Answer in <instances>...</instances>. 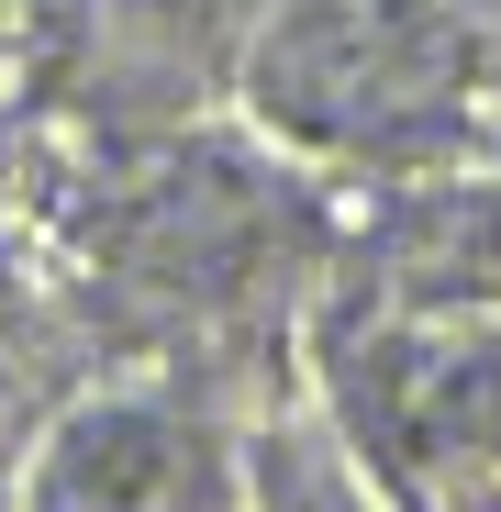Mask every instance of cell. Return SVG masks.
<instances>
[{"label": "cell", "mask_w": 501, "mask_h": 512, "mask_svg": "<svg viewBox=\"0 0 501 512\" xmlns=\"http://www.w3.org/2000/svg\"><path fill=\"white\" fill-rule=\"evenodd\" d=\"M234 446L179 401H78L23 457V512H234Z\"/></svg>", "instance_id": "3"}, {"label": "cell", "mask_w": 501, "mask_h": 512, "mask_svg": "<svg viewBox=\"0 0 501 512\" xmlns=\"http://www.w3.org/2000/svg\"><path fill=\"white\" fill-rule=\"evenodd\" d=\"M446 67H468V45L435 23V0H301L268 45V112L301 134H368L446 90Z\"/></svg>", "instance_id": "2"}, {"label": "cell", "mask_w": 501, "mask_h": 512, "mask_svg": "<svg viewBox=\"0 0 501 512\" xmlns=\"http://www.w3.org/2000/svg\"><path fill=\"white\" fill-rule=\"evenodd\" d=\"M357 446L401 479H479L501 468V334L490 323H390L346 368Z\"/></svg>", "instance_id": "1"}]
</instances>
